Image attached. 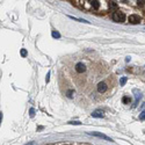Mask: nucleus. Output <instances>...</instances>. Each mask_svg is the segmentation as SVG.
Returning <instances> with one entry per match:
<instances>
[{"label": "nucleus", "instance_id": "f257e3e1", "mask_svg": "<svg viewBox=\"0 0 145 145\" xmlns=\"http://www.w3.org/2000/svg\"><path fill=\"white\" fill-rule=\"evenodd\" d=\"M112 17L115 22H123L124 19H125V15L123 13H121V12H114Z\"/></svg>", "mask_w": 145, "mask_h": 145}, {"label": "nucleus", "instance_id": "f03ea898", "mask_svg": "<svg viewBox=\"0 0 145 145\" xmlns=\"http://www.w3.org/2000/svg\"><path fill=\"white\" fill-rule=\"evenodd\" d=\"M128 20H129L130 23H132V25H137V23H139L140 22V17L138 16V15H136V14H131V15L128 17Z\"/></svg>", "mask_w": 145, "mask_h": 145}, {"label": "nucleus", "instance_id": "7ed1b4c3", "mask_svg": "<svg viewBox=\"0 0 145 145\" xmlns=\"http://www.w3.org/2000/svg\"><path fill=\"white\" fill-rule=\"evenodd\" d=\"M76 71L78 72V73H84V72L86 71V65L84 63H77L76 64Z\"/></svg>", "mask_w": 145, "mask_h": 145}, {"label": "nucleus", "instance_id": "20e7f679", "mask_svg": "<svg viewBox=\"0 0 145 145\" xmlns=\"http://www.w3.org/2000/svg\"><path fill=\"white\" fill-rule=\"evenodd\" d=\"M107 84L104 81H101V82H99L98 84V92L99 93H104L107 90Z\"/></svg>", "mask_w": 145, "mask_h": 145}, {"label": "nucleus", "instance_id": "39448f33", "mask_svg": "<svg viewBox=\"0 0 145 145\" xmlns=\"http://www.w3.org/2000/svg\"><path fill=\"white\" fill-rule=\"evenodd\" d=\"M103 112L102 110H94L93 113H92V117L94 118H102L103 117Z\"/></svg>", "mask_w": 145, "mask_h": 145}, {"label": "nucleus", "instance_id": "423d86ee", "mask_svg": "<svg viewBox=\"0 0 145 145\" xmlns=\"http://www.w3.org/2000/svg\"><path fill=\"white\" fill-rule=\"evenodd\" d=\"M88 3L90 4V7L93 9H95V11H98L99 8H100V1H98V0H94V1H88Z\"/></svg>", "mask_w": 145, "mask_h": 145}, {"label": "nucleus", "instance_id": "0eeeda50", "mask_svg": "<svg viewBox=\"0 0 145 145\" xmlns=\"http://www.w3.org/2000/svg\"><path fill=\"white\" fill-rule=\"evenodd\" d=\"M90 135H93V136H96V137H100V138H103V139H107V140H110V142H113L112 139H110L109 137H107L106 135H102V134H99V132H90Z\"/></svg>", "mask_w": 145, "mask_h": 145}, {"label": "nucleus", "instance_id": "6e6552de", "mask_svg": "<svg viewBox=\"0 0 145 145\" xmlns=\"http://www.w3.org/2000/svg\"><path fill=\"white\" fill-rule=\"evenodd\" d=\"M122 102H123V103H125V104L130 103V102H131V98H130V96H123V99H122Z\"/></svg>", "mask_w": 145, "mask_h": 145}, {"label": "nucleus", "instance_id": "1a4fd4ad", "mask_svg": "<svg viewBox=\"0 0 145 145\" xmlns=\"http://www.w3.org/2000/svg\"><path fill=\"white\" fill-rule=\"evenodd\" d=\"M52 37H55V39H59L60 34L58 33V31H55V30H53V31H52Z\"/></svg>", "mask_w": 145, "mask_h": 145}, {"label": "nucleus", "instance_id": "9d476101", "mask_svg": "<svg viewBox=\"0 0 145 145\" xmlns=\"http://www.w3.org/2000/svg\"><path fill=\"white\" fill-rule=\"evenodd\" d=\"M125 82H126V77H123V78H121V80H120V84H121V86L125 85Z\"/></svg>", "mask_w": 145, "mask_h": 145}, {"label": "nucleus", "instance_id": "9b49d317", "mask_svg": "<svg viewBox=\"0 0 145 145\" xmlns=\"http://www.w3.org/2000/svg\"><path fill=\"white\" fill-rule=\"evenodd\" d=\"M139 120H145V110H143L142 114L139 115Z\"/></svg>", "mask_w": 145, "mask_h": 145}, {"label": "nucleus", "instance_id": "f8f14e48", "mask_svg": "<svg viewBox=\"0 0 145 145\" xmlns=\"http://www.w3.org/2000/svg\"><path fill=\"white\" fill-rule=\"evenodd\" d=\"M21 56H22V57H26V56H27V51H26L25 49L21 50Z\"/></svg>", "mask_w": 145, "mask_h": 145}, {"label": "nucleus", "instance_id": "ddd939ff", "mask_svg": "<svg viewBox=\"0 0 145 145\" xmlns=\"http://www.w3.org/2000/svg\"><path fill=\"white\" fill-rule=\"evenodd\" d=\"M144 3H145L144 0H140V1L138 0V1H137V5H138V6H143V5H144Z\"/></svg>", "mask_w": 145, "mask_h": 145}, {"label": "nucleus", "instance_id": "4468645a", "mask_svg": "<svg viewBox=\"0 0 145 145\" xmlns=\"http://www.w3.org/2000/svg\"><path fill=\"white\" fill-rule=\"evenodd\" d=\"M68 123H70V124H77V125H79V124H81V123H80V122H79V121H76V122H68Z\"/></svg>", "mask_w": 145, "mask_h": 145}, {"label": "nucleus", "instance_id": "2eb2a0df", "mask_svg": "<svg viewBox=\"0 0 145 145\" xmlns=\"http://www.w3.org/2000/svg\"><path fill=\"white\" fill-rule=\"evenodd\" d=\"M34 115H35V110H34L33 108H31V109H30V116H31V117H33Z\"/></svg>", "mask_w": 145, "mask_h": 145}, {"label": "nucleus", "instance_id": "dca6fc26", "mask_svg": "<svg viewBox=\"0 0 145 145\" xmlns=\"http://www.w3.org/2000/svg\"><path fill=\"white\" fill-rule=\"evenodd\" d=\"M49 79H50V72H48V74H47V78H45V81H47V82H49Z\"/></svg>", "mask_w": 145, "mask_h": 145}, {"label": "nucleus", "instance_id": "f3484780", "mask_svg": "<svg viewBox=\"0 0 145 145\" xmlns=\"http://www.w3.org/2000/svg\"><path fill=\"white\" fill-rule=\"evenodd\" d=\"M72 93H73V90H70V92L67 93V96H68V98H72Z\"/></svg>", "mask_w": 145, "mask_h": 145}, {"label": "nucleus", "instance_id": "a211bd4d", "mask_svg": "<svg viewBox=\"0 0 145 145\" xmlns=\"http://www.w3.org/2000/svg\"><path fill=\"white\" fill-rule=\"evenodd\" d=\"M1 117H3V113L0 112V122H1Z\"/></svg>", "mask_w": 145, "mask_h": 145}]
</instances>
